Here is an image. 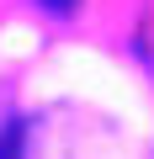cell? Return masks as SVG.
<instances>
[{"mask_svg": "<svg viewBox=\"0 0 154 159\" xmlns=\"http://www.w3.org/2000/svg\"><path fill=\"white\" fill-rule=\"evenodd\" d=\"M37 6H43L48 16H74V11H80V0H37Z\"/></svg>", "mask_w": 154, "mask_h": 159, "instance_id": "2", "label": "cell"}, {"mask_svg": "<svg viewBox=\"0 0 154 159\" xmlns=\"http://www.w3.org/2000/svg\"><path fill=\"white\" fill-rule=\"evenodd\" d=\"M21 143H27V122L11 117L6 127H0V159H21Z\"/></svg>", "mask_w": 154, "mask_h": 159, "instance_id": "1", "label": "cell"}]
</instances>
